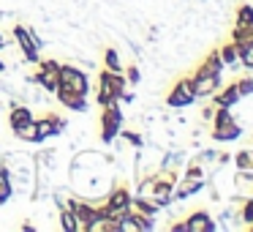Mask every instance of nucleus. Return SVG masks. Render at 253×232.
Segmentation results:
<instances>
[{"mask_svg":"<svg viewBox=\"0 0 253 232\" xmlns=\"http://www.w3.org/2000/svg\"><path fill=\"white\" fill-rule=\"evenodd\" d=\"M3 44H6V39H3V33H0V47H3Z\"/></svg>","mask_w":253,"mask_h":232,"instance_id":"nucleus-25","label":"nucleus"},{"mask_svg":"<svg viewBox=\"0 0 253 232\" xmlns=\"http://www.w3.org/2000/svg\"><path fill=\"white\" fill-rule=\"evenodd\" d=\"M212 142H234V139L242 137V123L231 120V123H223V126H212Z\"/></svg>","mask_w":253,"mask_h":232,"instance_id":"nucleus-12","label":"nucleus"},{"mask_svg":"<svg viewBox=\"0 0 253 232\" xmlns=\"http://www.w3.org/2000/svg\"><path fill=\"white\" fill-rule=\"evenodd\" d=\"M126 88H128V82H126V77H123V74L104 71L98 77V93H95V101H98L101 107L109 104V101H117Z\"/></svg>","mask_w":253,"mask_h":232,"instance_id":"nucleus-3","label":"nucleus"},{"mask_svg":"<svg viewBox=\"0 0 253 232\" xmlns=\"http://www.w3.org/2000/svg\"><path fill=\"white\" fill-rule=\"evenodd\" d=\"M191 82H193V90H196V99H210V96L220 88V74L193 71L191 74Z\"/></svg>","mask_w":253,"mask_h":232,"instance_id":"nucleus-9","label":"nucleus"},{"mask_svg":"<svg viewBox=\"0 0 253 232\" xmlns=\"http://www.w3.org/2000/svg\"><path fill=\"white\" fill-rule=\"evenodd\" d=\"M234 25L237 28H253V6H240L237 8V17H234Z\"/></svg>","mask_w":253,"mask_h":232,"instance_id":"nucleus-19","label":"nucleus"},{"mask_svg":"<svg viewBox=\"0 0 253 232\" xmlns=\"http://www.w3.org/2000/svg\"><path fill=\"white\" fill-rule=\"evenodd\" d=\"M182 224H185V232H215V230H218L212 213L204 210V208L185 213V216H182Z\"/></svg>","mask_w":253,"mask_h":232,"instance_id":"nucleus-7","label":"nucleus"},{"mask_svg":"<svg viewBox=\"0 0 253 232\" xmlns=\"http://www.w3.org/2000/svg\"><path fill=\"white\" fill-rule=\"evenodd\" d=\"M14 137L19 139V142H39V126H36V117L30 123H25V126L19 128H11Z\"/></svg>","mask_w":253,"mask_h":232,"instance_id":"nucleus-15","label":"nucleus"},{"mask_svg":"<svg viewBox=\"0 0 253 232\" xmlns=\"http://www.w3.org/2000/svg\"><path fill=\"white\" fill-rule=\"evenodd\" d=\"M39 71L33 74V85H39L44 93L55 96L57 88H60V60L55 58H39Z\"/></svg>","mask_w":253,"mask_h":232,"instance_id":"nucleus-2","label":"nucleus"},{"mask_svg":"<svg viewBox=\"0 0 253 232\" xmlns=\"http://www.w3.org/2000/svg\"><path fill=\"white\" fill-rule=\"evenodd\" d=\"M193 101H196V90H193L191 77H180L174 85H171L169 96H166V104H169L171 110H185V107H191Z\"/></svg>","mask_w":253,"mask_h":232,"instance_id":"nucleus-5","label":"nucleus"},{"mask_svg":"<svg viewBox=\"0 0 253 232\" xmlns=\"http://www.w3.org/2000/svg\"><path fill=\"white\" fill-rule=\"evenodd\" d=\"M0 205H3V202H0Z\"/></svg>","mask_w":253,"mask_h":232,"instance_id":"nucleus-26","label":"nucleus"},{"mask_svg":"<svg viewBox=\"0 0 253 232\" xmlns=\"http://www.w3.org/2000/svg\"><path fill=\"white\" fill-rule=\"evenodd\" d=\"M123 71H126L123 77H126V82L131 85V88H133V85H139V82H142V68H139L136 63H131V66H128V68H123Z\"/></svg>","mask_w":253,"mask_h":232,"instance_id":"nucleus-22","label":"nucleus"},{"mask_svg":"<svg viewBox=\"0 0 253 232\" xmlns=\"http://www.w3.org/2000/svg\"><path fill=\"white\" fill-rule=\"evenodd\" d=\"M218 55H220V60H223V66H229V68H242V66H240V52H237V44H223V47H218Z\"/></svg>","mask_w":253,"mask_h":232,"instance_id":"nucleus-16","label":"nucleus"},{"mask_svg":"<svg viewBox=\"0 0 253 232\" xmlns=\"http://www.w3.org/2000/svg\"><path fill=\"white\" fill-rule=\"evenodd\" d=\"M131 197H133V191H131V186L128 183H112V188L106 191V197H104V210L109 216H120V213H126L128 210V202H131Z\"/></svg>","mask_w":253,"mask_h":232,"instance_id":"nucleus-4","label":"nucleus"},{"mask_svg":"<svg viewBox=\"0 0 253 232\" xmlns=\"http://www.w3.org/2000/svg\"><path fill=\"white\" fill-rule=\"evenodd\" d=\"M57 99H60V104L66 107V110H74V112H87V96L82 93H74V90L68 88H57Z\"/></svg>","mask_w":253,"mask_h":232,"instance_id":"nucleus-11","label":"nucleus"},{"mask_svg":"<svg viewBox=\"0 0 253 232\" xmlns=\"http://www.w3.org/2000/svg\"><path fill=\"white\" fill-rule=\"evenodd\" d=\"M196 71H202V74H223V60H220L218 50L207 52V58L202 60V66H199Z\"/></svg>","mask_w":253,"mask_h":232,"instance_id":"nucleus-14","label":"nucleus"},{"mask_svg":"<svg viewBox=\"0 0 253 232\" xmlns=\"http://www.w3.org/2000/svg\"><path fill=\"white\" fill-rule=\"evenodd\" d=\"M57 219H60V230H66V232H74V227H77V213H74L71 208H63V210H57Z\"/></svg>","mask_w":253,"mask_h":232,"instance_id":"nucleus-20","label":"nucleus"},{"mask_svg":"<svg viewBox=\"0 0 253 232\" xmlns=\"http://www.w3.org/2000/svg\"><path fill=\"white\" fill-rule=\"evenodd\" d=\"M231 159H234V167H237V170H253V150H251V148L237 150Z\"/></svg>","mask_w":253,"mask_h":232,"instance_id":"nucleus-18","label":"nucleus"},{"mask_svg":"<svg viewBox=\"0 0 253 232\" xmlns=\"http://www.w3.org/2000/svg\"><path fill=\"white\" fill-rule=\"evenodd\" d=\"M210 99H212V104L215 107H229V110H231V107H234V104H240V93H237V88H234V82H231V85H226V88L223 90H215V93L212 96H210Z\"/></svg>","mask_w":253,"mask_h":232,"instance_id":"nucleus-13","label":"nucleus"},{"mask_svg":"<svg viewBox=\"0 0 253 232\" xmlns=\"http://www.w3.org/2000/svg\"><path fill=\"white\" fill-rule=\"evenodd\" d=\"M123 60H120V52L115 50V47H109V50L104 52V71H112V74H123Z\"/></svg>","mask_w":253,"mask_h":232,"instance_id":"nucleus-17","label":"nucleus"},{"mask_svg":"<svg viewBox=\"0 0 253 232\" xmlns=\"http://www.w3.org/2000/svg\"><path fill=\"white\" fill-rule=\"evenodd\" d=\"M237 93H240V99H248V96H253V77H242L234 82Z\"/></svg>","mask_w":253,"mask_h":232,"instance_id":"nucleus-21","label":"nucleus"},{"mask_svg":"<svg viewBox=\"0 0 253 232\" xmlns=\"http://www.w3.org/2000/svg\"><path fill=\"white\" fill-rule=\"evenodd\" d=\"M215 110H218V107L215 104H207L202 110V123H212V115H215Z\"/></svg>","mask_w":253,"mask_h":232,"instance_id":"nucleus-24","label":"nucleus"},{"mask_svg":"<svg viewBox=\"0 0 253 232\" xmlns=\"http://www.w3.org/2000/svg\"><path fill=\"white\" fill-rule=\"evenodd\" d=\"M36 126H39V142H46V139H52V137H60L68 128V120L49 112V115H44V117H36Z\"/></svg>","mask_w":253,"mask_h":232,"instance_id":"nucleus-8","label":"nucleus"},{"mask_svg":"<svg viewBox=\"0 0 253 232\" xmlns=\"http://www.w3.org/2000/svg\"><path fill=\"white\" fill-rule=\"evenodd\" d=\"M33 117H36V115H33V107L11 99V110H8V126H11V128H19V126H25V123H30Z\"/></svg>","mask_w":253,"mask_h":232,"instance_id":"nucleus-10","label":"nucleus"},{"mask_svg":"<svg viewBox=\"0 0 253 232\" xmlns=\"http://www.w3.org/2000/svg\"><path fill=\"white\" fill-rule=\"evenodd\" d=\"M237 52H240V66H245V68H251V71H253V44L237 47Z\"/></svg>","mask_w":253,"mask_h":232,"instance_id":"nucleus-23","label":"nucleus"},{"mask_svg":"<svg viewBox=\"0 0 253 232\" xmlns=\"http://www.w3.org/2000/svg\"><path fill=\"white\" fill-rule=\"evenodd\" d=\"M126 115H123V104L120 101H109V104L101 107V142L112 145V139L120 134Z\"/></svg>","mask_w":253,"mask_h":232,"instance_id":"nucleus-1","label":"nucleus"},{"mask_svg":"<svg viewBox=\"0 0 253 232\" xmlns=\"http://www.w3.org/2000/svg\"><path fill=\"white\" fill-rule=\"evenodd\" d=\"M60 88H68L74 93H90V82H87V74L82 68L71 66V63H60Z\"/></svg>","mask_w":253,"mask_h":232,"instance_id":"nucleus-6","label":"nucleus"}]
</instances>
